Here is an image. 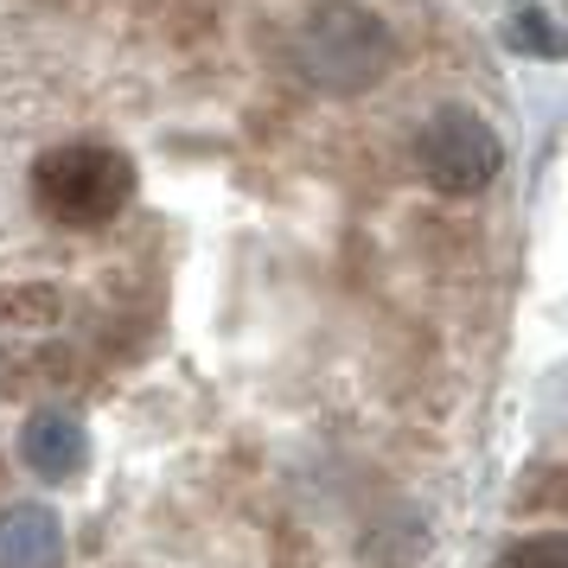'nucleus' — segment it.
<instances>
[{
  "mask_svg": "<svg viewBox=\"0 0 568 568\" xmlns=\"http://www.w3.org/2000/svg\"><path fill=\"white\" fill-rule=\"evenodd\" d=\"M294 71L313 83V90H326V97H358V90H377L389 78V64H396V39L389 27L358 7V0H326V7H313L301 32H294Z\"/></svg>",
  "mask_w": 568,
  "mask_h": 568,
  "instance_id": "f257e3e1",
  "label": "nucleus"
},
{
  "mask_svg": "<svg viewBox=\"0 0 568 568\" xmlns=\"http://www.w3.org/2000/svg\"><path fill=\"white\" fill-rule=\"evenodd\" d=\"M134 199V160L109 141H64L32 166V205L52 224L97 231Z\"/></svg>",
  "mask_w": 568,
  "mask_h": 568,
  "instance_id": "f03ea898",
  "label": "nucleus"
},
{
  "mask_svg": "<svg viewBox=\"0 0 568 568\" xmlns=\"http://www.w3.org/2000/svg\"><path fill=\"white\" fill-rule=\"evenodd\" d=\"M415 166H422V180L435 185V192L473 199L505 166V148H498L486 115H473V109H435L422 122V134H415Z\"/></svg>",
  "mask_w": 568,
  "mask_h": 568,
  "instance_id": "7ed1b4c3",
  "label": "nucleus"
},
{
  "mask_svg": "<svg viewBox=\"0 0 568 568\" xmlns=\"http://www.w3.org/2000/svg\"><path fill=\"white\" fill-rule=\"evenodd\" d=\"M20 454L39 479H78L83 460H90V435H83L78 415L64 409H45L27 422V435H20Z\"/></svg>",
  "mask_w": 568,
  "mask_h": 568,
  "instance_id": "20e7f679",
  "label": "nucleus"
},
{
  "mask_svg": "<svg viewBox=\"0 0 568 568\" xmlns=\"http://www.w3.org/2000/svg\"><path fill=\"white\" fill-rule=\"evenodd\" d=\"M64 562V530L45 505H20L0 517V568H58Z\"/></svg>",
  "mask_w": 568,
  "mask_h": 568,
  "instance_id": "39448f33",
  "label": "nucleus"
},
{
  "mask_svg": "<svg viewBox=\"0 0 568 568\" xmlns=\"http://www.w3.org/2000/svg\"><path fill=\"white\" fill-rule=\"evenodd\" d=\"M498 568H568V549H562V537H524L505 549Z\"/></svg>",
  "mask_w": 568,
  "mask_h": 568,
  "instance_id": "423d86ee",
  "label": "nucleus"
},
{
  "mask_svg": "<svg viewBox=\"0 0 568 568\" xmlns=\"http://www.w3.org/2000/svg\"><path fill=\"white\" fill-rule=\"evenodd\" d=\"M511 45H530V52H556V39H549V32L537 27V13H517V27H511Z\"/></svg>",
  "mask_w": 568,
  "mask_h": 568,
  "instance_id": "0eeeda50",
  "label": "nucleus"
}]
</instances>
